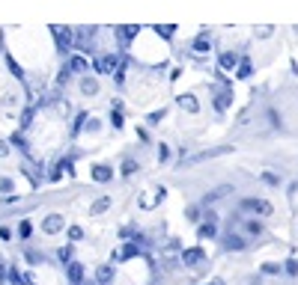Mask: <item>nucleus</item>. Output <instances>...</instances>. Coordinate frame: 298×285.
<instances>
[{"label":"nucleus","mask_w":298,"mask_h":285,"mask_svg":"<svg viewBox=\"0 0 298 285\" xmlns=\"http://www.w3.org/2000/svg\"><path fill=\"white\" fill-rule=\"evenodd\" d=\"M209 48H212V36L209 33H200L197 39H194V50L203 54V50H209Z\"/></svg>","instance_id":"nucleus-16"},{"label":"nucleus","mask_w":298,"mask_h":285,"mask_svg":"<svg viewBox=\"0 0 298 285\" xmlns=\"http://www.w3.org/2000/svg\"><path fill=\"white\" fill-rule=\"evenodd\" d=\"M167 158H170V149H167V146H164V143H161V146H158V161H161V164H164V161H167Z\"/></svg>","instance_id":"nucleus-30"},{"label":"nucleus","mask_w":298,"mask_h":285,"mask_svg":"<svg viewBox=\"0 0 298 285\" xmlns=\"http://www.w3.org/2000/svg\"><path fill=\"white\" fill-rule=\"evenodd\" d=\"M51 30H54V39H57V50L66 54L72 48V30L69 27H51Z\"/></svg>","instance_id":"nucleus-4"},{"label":"nucleus","mask_w":298,"mask_h":285,"mask_svg":"<svg viewBox=\"0 0 298 285\" xmlns=\"http://www.w3.org/2000/svg\"><path fill=\"white\" fill-rule=\"evenodd\" d=\"M12 146H18L21 151H27V143H24V137H21V134H15V137H12Z\"/></svg>","instance_id":"nucleus-31"},{"label":"nucleus","mask_w":298,"mask_h":285,"mask_svg":"<svg viewBox=\"0 0 298 285\" xmlns=\"http://www.w3.org/2000/svg\"><path fill=\"white\" fill-rule=\"evenodd\" d=\"M230 101H233L230 92H218V98H215V110H218V113H224V110L230 107Z\"/></svg>","instance_id":"nucleus-17"},{"label":"nucleus","mask_w":298,"mask_h":285,"mask_svg":"<svg viewBox=\"0 0 298 285\" xmlns=\"http://www.w3.org/2000/svg\"><path fill=\"white\" fill-rule=\"evenodd\" d=\"M134 172H137V164H134L131 158H128V161H123V175H134Z\"/></svg>","instance_id":"nucleus-26"},{"label":"nucleus","mask_w":298,"mask_h":285,"mask_svg":"<svg viewBox=\"0 0 298 285\" xmlns=\"http://www.w3.org/2000/svg\"><path fill=\"white\" fill-rule=\"evenodd\" d=\"M242 211H254L260 217H268L274 208H271V202H265V199H242Z\"/></svg>","instance_id":"nucleus-1"},{"label":"nucleus","mask_w":298,"mask_h":285,"mask_svg":"<svg viewBox=\"0 0 298 285\" xmlns=\"http://www.w3.org/2000/svg\"><path fill=\"white\" fill-rule=\"evenodd\" d=\"M69 282L72 285L84 282V265H81V262H69Z\"/></svg>","instance_id":"nucleus-10"},{"label":"nucleus","mask_w":298,"mask_h":285,"mask_svg":"<svg viewBox=\"0 0 298 285\" xmlns=\"http://www.w3.org/2000/svg\"><path fill=\"white\" fill-rule=\"evenodd\" d=\"M93 39H96V30L89 27V30H84V33H78V45H81V48H89Z\"/></svg>","instance_id":"nucleus-18"},{"label":"nucleus","mask_w":298,"mask_h":285,"mask_svg":"<svg viewBox=\"0 0 298 285\" xmlns=\"http://www.w3.org/2000/svg\"><path fill=\"white\" fill-rule=\"evenodd\" d=\"M247 247V241L242 235H239V232H230V235H224V250H245Z\"/></svg>","instance_id":"nucleus-7"},{"label":"nucleus","mask_w":298,"mask_h":285,"mask_svg":"<svg viewBox=\"0 0 298 285\" xmlns=\"http://www.w3.org/2000/svg\"><path fill=\"white\" fill-rule=\"evenodd\" d=\"M206 285H224V282H221V279H212V282H206Z\"/></svg>","instance_id":"nucleus-41"},{"label":"nucleus","mask_w":298,"mask_h":285,"mask_svg":"<svg viewBox=\"0 0 298 285\" xmlns=\"http://www.w3.org/2000/svg\"><path fill=\"white\" fill-rule=\"evenodd\" d=\"M161 116H164V110H155V113H149V122H158Z\"/></svg>","instance_id":"nucleus-40"},{"label":"nucleus","mask_w":298,"mask_h":285,"mask_svg":"<svg viewBox=\"0 0 298 285\" xmlns=\"http://www.w3.org/2000/svg\"><path fill=\"white\" fill-rule=\"evenodd\" d=\"M239 63H242V57H239V54H233V50H227V54H221V57H218L221 71H233V68H239Z\"/></svg>","instance_id":"nucleus-6"},{"label":"nucleus","mask_w":298,"mask_h":285,"mask_svg":"<svg viewBox=\"0 0 298 285\" xmlns=\"http://www.w3.org/2000/svg\"><path fill=\"white\" fill-rule=\"evenodd\" d=\"M265 273H281V265H265Z\"/></svg>","instance_id":"nucleus-38"},{"label":"nucleus","mask_w":298,"mask_h":285,"mask_svg":"<svg viewBox=\"0 0 298 285\" xmlns=\"http://www.w3.org/2000/svg\"><path fill=\"white\" fill-rule=\"evenodd\" d=\"M63 226H66L63 214H48V217L42 220V232H45V235H57V232H63Z\"/></svg>","instance_id":"nucleus-2"},{"label":"nucleus","mask_w":298,"mask_h":285,"mask_svg":"<svg viewBox=\"0 0 298 285\" xmlns=\"http://www.w3.org/2000/svg\"><path fill=\"white\" fill-rule=\"evenodd\" d=\"M227 193H233V187H230V185H221V187H215V190H212V193H206V196H203V202H206V205H212V202L224 199V196H227Z\"/></svg>","instance_id":"nucleus-9"},{"label":"nucleus","mask_w":298,"mask_h":285,"mask_svg":"<svg viewBox=\"0 0 298 285\" xmlns=\"http://www.w3.org/2000/svg\"><path fill=\"white\" fill-rule=\"evenodd\" d=\"M6 66H9V71H12L15 77H24V68L18 66V63H15V60H12V57H9V54H6Z\"/></svg>","instance_id":"nucleus-24"},{"label":"nucleus","mask_w":298,"mask_h":285,"mask_svg":"<svg viewBox=\"0 0 298 285\" xmlns=\"http://www.w3.org/2000/svg\"><path fill=\"white\" fill-rule=\"evenodd\" d=\"M110 125L113 128H123V113L120 110H110Z\"/></svg>","instance_id":"nucleus-27"},{"label":"nucleus","mask_w":298,"mask_h":285,"mask_svg":"<svg viewBox=\"0 0 298 285\" xmlns=\"http://www.w3.org/2000/svg\"><path fill=\"white\" fill-rule=\"evenodd\" d=\"M203 262H206V252L200 250V247H191V250L182 252V265L185 268H200Z\"/></svg>","instance_id":"nucleus-3"},{"label":"nucleus","mask_w":298,"mask_h":285,"mask_svg":"<svg viewBox=\"0 0 298 285\" xmlns=\"http://www.w3.org/2000/svg\"><path fill=\"white\" fill-rule=\"evenodd\" d=\"M230 146H221V149H209V151H200V154H194L188 158V164H200V161H209V158H218V154H227Z\"/></svg>","instance_id":"nucleus-8"},{"label":"nucleus","mask_w":298,"mask_h":285,"mask_svg":"<svg viewBox=\"0 0 298 285\" xmlns=\"http://www.w3.org/2000/svg\"><path fill=\"white\" fill-rule=\"evenodd\" d=\"M200 217V208H188V220H197Z\"/></svg>","instance_id":"nucleus-39"},{"label":"nucleus","mask_w":298,"mask_h":285,"mask_svg":"<svg viewBox=\"0 0 298 285\" xmlns=\"http://www.w3.org/2000/svg\"><path fill=\"white\" fill-rule=\"evenodd\" d=\"M286 273H292V276L298 273V262H295V258H289V262H286Z\"/></svg>","instance_id":"nucleus-32"},{"label":"nucleus","mask_w":298,"mask_h":285,"mask_svg":"<svg viewBox=\"0 0 298 285\" xmlns=\"http://www.w3.org/2000/svg\"><path fill=\"white\" fill-rule=\"evenodd\" d=\"M197 235H200V238H215V223H212V220H206V223L197 229Z\"/></svg>","instance_id":"nucleus-22"},{"label":"nucleus","mask_w":298,"mask_h":285,"mask_svg":"<svg viewBox=\"0 0 298 285\" xmlns=\"http://www.w3.org/2000/svg\"><path fill=\"white\" fill-rule=\"evenodd\" d=\"M72 71H87L89 63H87V57H72V63H69Z\"/></svg>","instance_id":"nucleus-19"},{"label":"nucleus","mask_w":298,"mask_h":285,"mask_svg":"<svg viewBox=\"0 0 298 285\" xmlns=\"http://www.w3.org/2000/svg\"><path fill=\"white\" fill-rule=\"evenodd\" d=\"M155 30H158V36H164V39H173V33H176L173 24H158Z\"/></svg>","instance_id":"nucleus-23"},{"label":"nucleus","mask_w":298,"mask_h":285,"mask_svg":"<svg viewBox=\"0 0 298 285\" xmlns=\"http://www.w3.org/2000/svg\"><path fill=\"white\" fill-rule=\"evenodd\" d=\"M107 208H110V196H99V199L89 205V214H105Z\"/></svg>","instance_id":"nucleus-14"},{"label":"nucleus","mask_w":298,"mask_h":285,"mask_svg":"<svg viewBox=\"0 0 298 285\" xmlns=\"http://www.w3.org/2000/svg\"><path fill=\"white\" fill-rule=\"evenodd\" d=\"M30 122H33V110H24V113H21V128H27Z\"/></svg>","instance_id":"nucleus-29"},{"label":"nucleus","mask_w":298,"mask_h":285,"mask_svg":"<svg viewBox=\"0 0 298 285\" xmlns=\"http://www.w3.org/2000/svg\"><path fill=\"white\" fill-rule=\"evenodd\" d=\"M81 92H84V95H96V92H99V81H96V77H84V81H81Z\"/></svg>","instance_id":"nucleus-15"},{"label":"nucleus","mask_w":298,"mask_h":285,"mask_svg":"<svg viewBox=\"0 0 298 285\" xmlns=\"http://www.w3.org/2000/svg\"><path fill=\"white\" fill-rule=\"evenodd\" d=\"M245 232L247 235H263V223H257V220H245Z\"/></svg>","instance_id":"nucleus-21"},{"label":"nucleus","mask_w":298,"mask_h":285,"mask_svg":"<svg viewBox=\"0 0 298 285\" xmlns=\"http://www.w3.org/2000/svg\"><path fill=\"white\" fill-rule=\"evenodd\" d=\"M18 232H21V238H27V235H30V223H27V220H24V223H21V226H18Z\"/></svg>","instance_id":"nucleus-34"},{"label":"nucleus","mask_w":298,"mask_h":285,"mask_svg":"<svg viewBox=\"0 0 298 285\" xmlns=\"http://www.w3.org/2000/svg\"><path fill=\"white\" fill-rule=\"evenodd\" d=\"M60 258H63V262H69V258H72V250H69V247H63V250H60Z\"/></svg>","instance_id":"nucleus-37"},{"label":"nucleus","mask_w":298,"mask_h":285,"mask_svg":"<svg viewBox=\"0 0 298 285\" xmlns=\"http://www.w3.org/2000/svg\"><path fill=\"white\" fill-rule=\"evenodd\" d=\"M164 193H167V190H164V187H158V190H155V199H164ZM143 205L149 208V205H152V199H146V202H143Z\"/></svg>","instance_id":"nucleus-33"},{"label":"nucleus","mask_w":298,"mask_h":285,"mask_svg":"<svg viewBox=\"0 0 298 285\" xmlns=\"http://www.w3.org/2000/svg\"><path fill=\"white\" fill-rule=\"evenodd\" d=\"M179 107H182V110H188V113H197V110H200V104H197V98H194L191 92H185V95H179Z\"/></svg>","instance_id":"nucleus-12"},{"label":"nucleus","mask_w":298,"mask_h":285,"mask_svg":"<svg viewBox=\"0 0 298 285\" xmlns=\"http://www.w3.org/2000/svg\"><path fill=\"white\" fill-rule=\"evenodd\" d=\"M113 68H120V57H113V54H105V57L96 60V71L99 74H110Z\"/></svg>","instance_id":"nucleus-5"},{"label":"nucleus","mask_w":298,"mask_h":285,"mask_svg":"<svg viewBox=\"0 0 298 285\" xmlns=\"http://www.w3.org/2000/svg\"><path fill=\"white\" fill-rule=\"evenodd\" d=\"M250 71H254V68H250V60L242 57V63H239V68H236V77H250Z\"/></svg>","instance_id":"nucleus-20"},{"label":"nucleus","mask_w":298,"mask_h":285,"mask_svg":"<svg viewBox=\"0 0 298 285\" xmlns=\"http://www.w3.org/2000/svg\"><path fill=\"white\" fill-rule=\"evenodd\" d=\"M113 178V169L105 167V164H99V167L93 169V182H99V185H105V182H110Z\"/></svg>","instance_id":"nucleus-11"},{"label":"nucleus","mask_w":298,"mask_h":285,"mask_svg":"<svg viewBox=\"0 0 298 285\" xmlns=\"http://www.w3.org/2000/svg\"><path fill=\"white\" fill-rule=\"evenodd\" d=\"M0 190L9 193V190H12V182H9V178H0Z\"/></svg>","instance_id":"nucleus-35"},{"label":"nucleus","mask_w":298,"mask_h":285,"mask_svg":"<svg viewBox=\"0 0 298 285\" xmlns=\"http://www.w3.org/2000/svg\"><path fill=\"white\" fill-rule=\"evenodd\" d=\"M134 36H137V27H120V39L123 42H131Z\"/></svg>","instance_id":"nucleus-25"},{"label":"nucleus","mask_w":298,"mask_h":285,"mask_svg":"<svg viewBox=\"0 0 298 285\" xmlns=\"http://www.w3.org/2000/svg\"><path fill=\"white\" fill-rule=\"evenodd\" d=\"M96 282L99 285H110L113 282V268H110V265H102V268L96 270Z\"/></svg>","instance_id":"nucleus-13"},{"label":"nucleus","mask_w":298,"mask_h":285,"mask_svg":"<svg viewBox=\"0 0 298 285\" xmlns=\"http://www.w3.org/2000/svg\"><path fill=\"white\" fill-rule=\"evenodd\" d=\"M69 238H72V241H81V238H84V229H81V226H72Z\"/></svg>","instance_id":"nucleus-28"},{"label":"nucleus","mask_w":298,"mask_h":285,"mask_svg":"<svg viewBox=\"0 0 298 285\" xmlns=\"http://www.w3.org/2000/svg\"><path fill=\"white\" fill-rule=\"evenodd\" d=\"M6 154H9V143H6V140H0V158H6Z\"/></svg>","instance_id":"nucleus-36"}]
</instances>
